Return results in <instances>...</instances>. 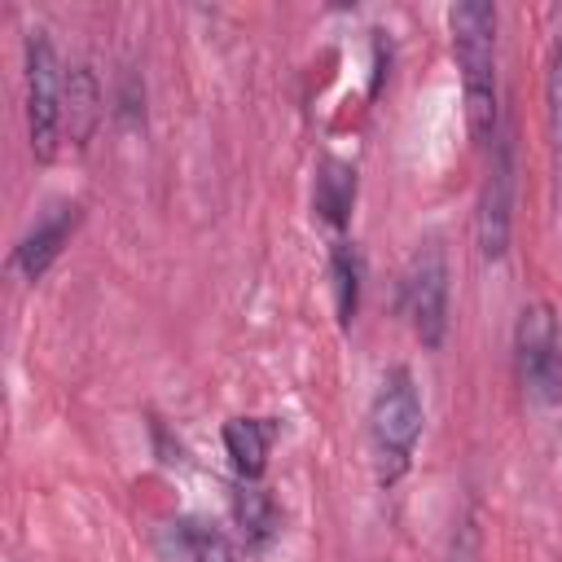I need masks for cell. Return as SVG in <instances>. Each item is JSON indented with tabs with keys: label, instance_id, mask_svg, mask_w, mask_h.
Listing matches in <instances>:
<instances>
[{
	"label": "cell",
	"instance_id": "obj_1",
	"mask_svg": "<svg viewBox=\"0 0 562 562\" xmlns=\"http://www.w3.org/2000/svg\"><path fill=\"white\" fill-rule=\"evenodd\" d=\"M452 53L461 70L465 127L474 145H492L501 132V97H496V9L487 0H457L448 9Z\"/></svg>",
	"mask_w": 562,
	"mask_h": 562
},
{
	"label": "cell",
	"instance_id": "obj_2",
	"mask_svg": "<svg viewBox=\"0 0 562 562\" xmlns=\"http://www.w3.org/2000/svg\"><path fill=\"white\" fill-rule=\"evenodd\" d=\"M422 391H417V378L408 364H391L373 391V404H369V439H373V461H378V479L382 483H395L408 461H413V448L422 439Z\"/></svg>",
	"mask_w": 562,
	"mask_h": 562
},
{
	"label": "cell",
	"instance_id": "obj_3",
	"mask_svg": "<svg viewBox=\"0 0 562 562\" xmlns=\"http://www.w3.org/2000/svg\"><path fill=\"white\" fill-rule=\"evenodd\" d=\"M66 127V75L57 61V48L44 31L26 35V132H31V154L48 162L57 154Z\"/></svg>",
	"mask_w": 562,
	"mask_h": 562
},
{
	"label": "cell",
	"instance_id": "obj_4",
	"mask_svg": "<svg viewBox=\"0 0 562 562\" xmlns=\"http://www.w3.org/2000/svg\"><path fill=\"white\" fill-rule=\"evenodd\" d=\"M514 360H518V382L527 386L531 400H540V404L562 400V321H558L553 303L536 299L518 312Z\"/></svg>",
	"mask_w": 562,
	"mask_h": 562
},
{
	"label": "cell",
	"instance_id": "obj_5",
	"mask_svg": "<svg viewBox=\"0 0 562 562\" xmlns=\"http://www.w3.org/2000/svg\"><path fill=\"white\" fill-rule=\"evenodd\" d=\"M400 307L413 325V334L422 338V347H439L448 334V255L439 241L422 246L408 268H404V285H400Z\"/></svg>",
	"mask_w": 562,
	"mask_h": 562
},
{
	"label": "cell",
	"instance_id": "obj_6",
	"mask_svg": "<svg viewBox=\"0 0 562 562\" xmlns=\"http://www.w3.org/2000/svg\"><path fill=\"white\" fill-rule=\"evenodd\" d=\"M509 228H514V132H496L492 162H487V176H483V189H479V215H474L479 255L487 263L505 259Z\"/></svg>",
	"mask_w": 562,
	"mask_h": 562
},
{
	"label": "cell",
	"instance_id": "obj_7",
	"mask_svg": "<svg viewBox=\"0 0 562 562\" xmlns=\"http://www.w3.org/2000/svg\"><path fill=\"white\" fill-rule=\"evenodd\" d=\"M75 224H79V206H53L22 241H18V250H13V263H18V272L26 277V281H40L44 272H48V263L61 255V246H66V237L75 233Z\"/></svg>",
	"mask_w": 562,
	"mask_h": 562
},
{
	"label": "cell",
	"instance_id": "obj_8",
	"mask_svg": "<svg viewBox=\"0 0 562 562\" xmlns=\"http://www.w3.org/2000/svg\"><path fill=\"white\" fill-rule=\"evenodd\" d=\"M272 435H277V426H272L268 417H233V422L224 426V448H228V457H233V470H237L246 483H255V479L263 474Z\"/></svg>",
	"mask_w": 562,
	"mask_h": 562
},
{
	"label": "cell",
	"instance_id": "obj_9",
	"mask_svg": "<svg viewBox=\"0 0 562 562\" xmlns=\"http://www.w3.org/2000/svg\"><path fill=\"white\" fill-rule=\"evenodd\" d=\"M167 536L184 562H237L233 540L206 518H176Z\"/></svg>",
	"mask_w": 562,
	"mask_h": 562
},
{
	"label": "cell",
	"instance_id": "obj_10",
	"mask_svg": "<svg viewBox=\"0 0 562 562\" xmlns=\"http://www.w3.org/2000/svg\"><path fill=\"white\" fill-rule=\"evenodd\" d=\"M97 119H101V88H97V75L88 66H75L66 75V127H70V140L83 149L88 136L97 132Z\"/></svg>",
	"mask_w": 562,
	"mask_h": 562
},
{
	"label": "cell",
	"instance_id": "obj_11",
	"mask_svg": "<svg viewBox=\"0 0 562 562\" xmlns=\"http://www.w3.org/2000/svg\"><path fill=\"white\" fill-rule=\"evenodd\" d=\"M329 272H334V303H338V321L351 325L356 307H360V250L351 241H334L329 255Z\"/></svg>",
	"mask_w": 562,
	"mask_h": 562
},
{
	"label": "cell",
	"instance_id": "obj_12",
	"mask_svg": "<svg viewBox=\"0 0 562 562\" xmlns=\"http://www.w3.org/2000/svg\"><path fill=\"white\" fill-rule=\"evenodd\" d=\"M356 202V171L342 162H325V176H316V211L329 224H342Z\"/></svg>",
	"mask_w": 562,
	"mask_h": 562
},
{
	"label": "cell",
	"instance_id": "obj_13",
	"mask_svg": "<svg viewBox=\"0 0 562 562\" xmlns=\"http://www.w3.org/2000/svg\"><path fill=\"white\" fill-rule=\"evenodd\" d=\"M544 132H549L553 176H558V189H562V40L553 44L549 75H544Z\"/></svg>",
	"mask_w": 562,
	"mask_h": 562
},
{
	"label": "cell",
	"instance_id": "obj_14",
	"mask_svg": "<svg viewBox=\"0 0 562 562\" xmlns=\"http://www.w3.org/2000/svg\"><path fill=\"white\" fill-rule=\"evenodd\" d=\"M233 518L241 522V531H246L250 540H268L272 527H277V505H272V496L259 492L255 483H241V487L233 492Z\"/></svg>",
	"mask_w": 562,
	"mask_h": 562
}]
</instances>
